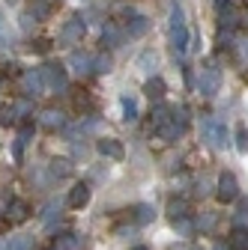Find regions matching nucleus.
I'll return each instance as SVG.
<instances>
[{
    "mask_svg": "<svg viewBox=\"0 0 248 250\" xmlns=\"http://www.w3.org/2000/svg\"><path fill=\"white\" fill-rule=\"evenodd\" d=\"M236 60H239V66H248V42H242L236 48Z\"/></svg>",
    "mask_w": 248,
    "mask_h": 250,
    "instance_id": "nucleus-38",
    "label": "nucleus"
},
{
    "mask_svg": "<svg viewBox=\"0 0 248 250\" xmlns=\"http://www.w3.org/2000/svg\"><path fill=\"white\" fill-rule=\"evenodd\" d=\"M72 173V164L66 161V158H57V161H51V176H57V179H66Z\"/></svg>",
    "mask_w": 248,
    "mask_h": 250,
    "instance_id": "nucleus-26",
    "label": "nucleus"
},
{
    "mask_svg": "<svg viewBox=\"0 0 248 250\" xmlns=\"http://www.w3.org/2000/svg\"><path fill=\"white\" fill-rule=\"evenodd\" d=\"M242 24H245V27H248V9H245V12H242Z\"/></svg>",
    "mask_w": 248,
    "mask_h": 250,
    "instance_id": "nucleus-42",
    "label": "nucleus"
},
{
    "mask_svg": "<svg viewBox=\"0 0 248 250\" xmlns=\"http://www.w3.org/2000/svg\"><path fill=\"white\" fill-rule=\"evenodd\" d=\"M171 122V107L168 104H156V107H152V128H162V125H168Z\"/></svg>",
    "mask_w": 248,
    "mask_h": 250,
    "instance_id": "nucleus-18",
    "label": "nucleus"
},
{
    "mask_svg": "<svg viewBox=\"0 0 248 250\" xmlns=\"http://www.w3.org/2000/svg\"><path fill=\"white\" fill-rule=\"evenodd\" d=\"M30 137H33V122H24L21 125V131H18V140L12 146V155H15V161H21V155H24V146L30 143Z\"/></svg>",
    "mask_w": 248,
    "mask_h": 250,
    "instance_id": "nucleus-10",
    "label": "nucleus"
},
{
    "mask_svg": "<svg viewBox=\"0 0 248 250\" xmlns=\"http://www.w3.org/2000/svg\"><path fill=\"white\" fill-rule=\"evenodd\" d=\"M159 137H162V140H168V143H174L176 137H182V131L176 128L174 122H168V125H162V128H159Z\"/></svg>",
    "mask_w": 248,
    "mask_h": 250,
    "instance_id": "nucleus-30",
    "label": "nucleus"
},
{
    "mask_svg": "<svg viewBox=\"0 0 248 250\" xmlns=\"http://www.w3.org/2000/svg\"><path fill=\"white\" fill-rule=\"evenodd\" d=\"M135 250H147V247H144V244H138V247H135Z\"/></svg>",
    "mask_w": 248,
    "mask_h": 250,
    "instance_id": "nucleus-44",
    "label": "nucleus"
},
{
    "mask_svg": "<svg viewBox=\"0 0 248 250\" xmlns=\"http://www.w3.org/2000/svg\"><path fill=\"white\" fill-rule=\"evenodd\" d=\"M15 122H18V107L15 104L0 107V125H15Z\"/></svg>",
    "mask_w": 248,
    "mask_h": 250,
    "instance_id": "nucleus-27",
    "label": "nucleus"
},
{
    "mask_svg": "<svg viewBox=\"0 0 248 250\" xmlns=\"http://www.w3.org/2000/svg\"><path fill=\"white\" fill-rule=\"evenodd\" d=\"M168 211H171V217L176 221V217H185V214H189V206H185V200H171Z\"/></svg>",
    "mask_w": 248,
    "mask_h": 250,
    "instance_id": "nucleus-31",
    "label": "nucleus"
},
{
    "mask_svg": "<svg viewBox=\"0 0 248 250\" xmlns=\"http://www.w3.org/2000/svg\"><path fill=\"white\" fill-rule=\"evenodd\" d=\"M212 224H215V214H212V211H206L200 221H198V227H200L203 232H209V229H212Z\"/></svg>",
    "mask_w": 248,
    "mask_h": 250,
    "instance_id": "nucleus-34",
    "label": "nucleus"
},
{
    "mask_svg": "<svg viewBox=\"0 0 248 250\" xmlns=\"http://www.w3.org/2000/svg\"><path fill=\"white\" fill-rule=\"evenodd\" d=\"M215 197H219L222 203H233L239 197V182L233 173H222L219 176V191H215Z\"/></svg>",
    "mask_w": 248,
    "mask_h": 250,
    "instance_id": "nucleus-7",
    "label": "nucleus"
},
{
    "mask_svg": "<svg viewBox=\"0 0 248 250\" xmlns=\"http://www.w3.org/2000/svg\"><path fill=\"white\" fill-rule=\"evenodd\" d=\"M27 217H30L27 203H24V200H12V203H9V221H12V224H21V221H27Z\"/></svg>",
    "mask_w": 248,
    "mask_h": 250,
    "instance_id": "nucleus-15",
    "label": "nucleus"
},
{
    "mask_svg": "<svg viewBox=\"0 0 248 250\" xmlns=\"http://www.w3.org/2000/svg\"><path fill=\"white\" fill-rule=\"evenodd\" d=\"M93 72H99V75L111 72V57L108 54H96V57H93Z\"/></svg>",
    "mask_w": 248,
    "mask_h": 250,
    "instance_id": "nucleus-28",
    "label": "nucleus"
},
{
    "mask_svg": "<svg viewBox=\"0 0 248 250\" xmlns=\"http://www.w3.org/2000/svg\"><path fill=\"white\" fill-rule=\"evenodd\" d=\"M147 30H149V18L147 15H129V24H126V33L129 36H144L147 33Z\"/></svg>",
    "mask_w": 248,
    "mask_h": 250,
    "instance_id": "nucleus-13",
    "label": "nucleus"
},
{
    "mask_svg": "<svg viewBox=\"0 0 248 250\" xmlns=\"http://www.w3.org/2000/svg\"><path fill=\"white\" fill-rule=\"evenodd\" d=\"M39 72H42V83H45V89H51V92H66L69 78H66V69L60 66V62H45Z\"/></svg>",
    "mask_w": 248,
    "mask_h": 250,
    "instance_id": "nucleus-2",
    "label": "nucleus"
},
{
    "mask_svg": "<svg viewBox=\"0 0 248 250\" xmlns=\"http://www.w3.org/2000/svg\"><path fill=\"white\" fill-rule=\"evenodd\" d=\"M215 3H219V9H227V6H230V0H215Z\"/></svg>",
    "mask_w": 248,
    "mask_h": 250,
    "instance_id": "nucleus-41",
    "label": "nucleus"
},
{
    "mask_svg": "<svg viewBox=\"0 0 248 250\" xmlns=\"http://www.w3.org/2000/svg\"><path fill=\"white\" fill-rule=\"evenodd\" d=\"M33 247H36L33 235H15V238H9V244H6V250H33Z\"/></svg>",
    "mask_w": 248,
    "mask_h": 250,
    "instance_id": "nucleus-22",
    "label": "nucleus"
},
{
    "mask_svg": "<svg viewBox=\"0 0 248 250\" xmlns=\"http://www.w3.org/2000/svg\"><path fill=\"white\" fill-rule=\"evenodd\" d=\"M212 250H230V247H224V244H215V247H212Z\"/></svg>",
    "mask_w": 248,
    "mask_h": 250,
    "instance_id": "nucleus-43",
    "label": "nucleus"
},
{
    "mask_svg": "<svg viewBox=\"0 0 248 250\" xmlns=\"http://www.w3.org/2000/svg\"><path fill=\"white\" fill-rule=\"evenodd\" d=\"M200 134H203V140H206L212 149H224V146H227V128H224V122L212 119V116H206V119L200 122Z\"/></svg>",
    "mask_w": 248,
    "mask_h": 250,
    "instance_id": "nucleus-3",
    "label": "nucleus"
},
{
    "mask_svg": "<svg viewBox=\"0 0 248 250\" xmlns=\"http://www.w3.org/2000/svg\"><path fill=\"white\" fill-rule=\"evenodd\" d=\"M236 149L239 152H248V125H236Z\"/></svg>",
    "mask_w": 248,
    "mask_h": 250,
    "instance_id": "nucleus-32",
    "label": "nucleus"
},
{
    "mask_svg": "<svg viewBox=\"0 0 248 250\" xmlns=\"http://www.w3.org/2000/svg\"><path fill=\"white\" fill-rule=\"evenodd\" d=\"M222 86V72L212 66V62H206V66L200 69L198 75V89H200V96H215Z\"/></svg>",
    "mask_w": 248,
    "mask_h": 250,
    "instance_id": "nucleus-4",
    "label": "nucleus"
},
{
    "mask_svg": "<svg viewBox=\"0 0 248 250\" xmlns=\"http://www.w3.org/2000/svg\"><path fill=\"white\" fill-rule=\"evenodd\" d=\"M75 107H78L81 113H87V110L93 107V99L87 96V92H81V96H75Z\"/></svg>",
    "mask_w": 248,
    "mask_h": 250,
    "instance_id": "nucleus-33",
    "label": "nucleus"
},
{
    "mask_svg": "<svg viewBox=\"0 0 248 250\" xmlns=\"http://www.w3.org/2000/svg\"><path fill=\"white\" fill-rule=\"evenodd\" d=\"M135 221L144 227V224H152V221H156V208H152V206H147V203H141L138 208H135Z\"/></svg>",
    "mask_w": 248,
    "mask_h": 250,
    "instance_id": "nucleus-21",
    "label": "nucleus"
},
{
    "mask_svg": "<svg viewBox=\"0 0 248 250\" xmlns=\"http://www.w3.org/2000/svg\"><path fill=\"white\" fill-rule=\"evenodd\" d=\"M84 30H87L84 18H81V15H72V18L63 24V30H60V45H66V48L78 45V42H81V36H84Z\"/></svg>",
    "mask_w": 248,
    "mask_h": 250,
    "instance_id": "nucleus-5",
    "label": "nucleus"
},
{
    "mask_svg": "<svg viewBox=\"0 0 248 250\" xmlns=\"http://www.w3.org/2000/svg\"><path fill=\"white\" fill-rule=\"evenodd\" d=\"M171 45L176 54H185L192 45V33H189V27H185V15L179 6L171 9Z\"/></svg>",
    "mask_w": 248,
    "mask_h": 250,
    "instance_id": "nucleus-1",
    "label": "nucleus"
},
{
    "mask_svg": "<svg viewBox=\"0 0 248 250\" xmlns=\"http://www.w3.org/2000/svg\"><path fill=\"white\" fill-rule=\"evenodd\" d=\"M230 247H233V250H248V229L236 227L233 235H230Z\"/></svg>",
    "mask_w": 248,
    "mask_h": 250,
    "instance_id": "nucleus-24",
    "label": "nucleus"
},
{
    "mask_svg": "<svg viewBox=\"0 0 248 250\" xmlns=\"http://www.w3.org/2000/svg\"><path fill=\"white\" fill-rule=\"evenodd\" d=\"M123 39H126V33H120L117 27H105L102 30V45H108V48H120Z\"/></svg>",
    "mask_w": 248,
    "mask_h": 250,
    "instance_id": "nucleus-16",
    "label": "nucleus"
},
{
    "mask_svg": "<svg viewBox=\"0 0 248 250\" xmlns=\"http://www.w3.org/2000/svg\"><path fill=\"white\" fill-rule=\"evenodd\" d=\"M242 21V15L233 9V6H227V9H222V15H219V24H222V30H233L236 24Z\"/></svg>",
    "mask_w": 248,
    "mask_h": 250,
    "instance_id": "nucleus-17",
    "label": "nucleus"
},
{
    "mask_svg": "<svg viewBox=\"0 0 248 250\" xmlns=\"http://www.w3.org/2000/svg\"><path fill=\"white\" fill-rule=\"evenodd\" d=\"M174 229H176L179 235H185V238L195 235V224L189 221V217H176V221H174Z\"/></svg>",
    "mask_w": 248,
    "mask_h": 250,
    "instance_id": "nucleus-29",
    "label": "nucleus"
},
{
    "mask_svg": "<svg viewBox=\"0 0 248 250\" xmlns=\"http://www.w3.org/2000/svg\"><path fill=\"white\" fill-rule=\"evenodd\" d=\"M144 92H147V99H152V102H162V96H165V81H162L159 75L147 78V83H144Z\"/></svg>",
    "mask_w": 248,
    "mask_h": 250,
    "instance_id": "nucleus-11",
    "label": "nucleus"
},
{
    "mask_svg": "<svg viewBox=\"0 0 248 250\" xmlns=\"http://www.w3.org/2000/svg\"><path fill=\"white\" fill-rule=\"evenodd\" d=\"M66 203H69V208H84L90 203V185L87 182H78L72 191H69V200Z\"/></svg>",
    "mask_w": 248,
    "mask_h": 250,
    "instance_id": "nucleus-9",
    "label": "nucleus"
},
{
    "mask_svg": "<svg viewBox=\"0 0 248 250\" xmlns=\"http://www.w3.org/2000/svg\"><path fill=\"white\" fill-rule=\"evenodd\" d=\"M96 149H99V155H102V158H114V161H120L123 155H126L123 143H120V140H114V137H102V140L96 143Z\"/></svg>",
    "mask_w": 248,
    "mask_h": 250,
    "instance_id": "nucleus-8",
    "label": "nucleus"
},
{
    "mask_svg": "<svg viewBox=\"0 0 248 250\" xmlns=\"http://www.w3.org/2000/svg\"><path fill=\"white\" fill-rule=\"evenodd\" d=\"M54 12V0H30V15L36 21H45Z\"/></svg>",
    "mask_w": 248,
    "mask_h": 250,
    "instance_id": "nucleus-14",
    "label": "nucleus"
},
{
    "mask_svg": "<svg viewBox=\"0 0 248 250\" xmlns=\"http://www.w3.org/2000/svg\"><path fill=\"white\" fill-rule=\"evenodd\" d=\"M120 107H123V119H126V122H135L138 119V102L132 96H123L120 99Z\"/></svg>",
    "mask_w": 248,
    "mask_h": 250,
    "instance_id": "nucleus-19",
    "label": "nucleus"
},
{
    "mask_svg": "<svg viewBox=\"0 0 248 250\" xmlns=\"http://www.w3.org/2000/svg\"><path fill=\"white\" fill-rule=\"evenodd\" d=\"M9 45V33H6V21H3V12H0V48Z\"/></svg>",
    "mask_w": 248,
    "mask_h": 250,
    "instance_id": "nucleus-39",
    "label": "nucleus"
},
{
    "mask_svg": "<svg viewBox=\"0 0 248 250\" xmlns=\"http://www.w3.org/2000/svg\"><path fill=\"white\" fill-rule=\"evenodd\" d=\"M54 214H60V203H48V206H45V211H42V221L48 224Z\"/></svg>",
    "mask_w": 248,
    "mask_h": 250,
    "instance_id": "nucleus-36",
    "label": "nucleus"
},
{
    "mask_svg": "<svg viewBox=\"0 0 248 250\" xmlns=\"http://www.w3.org/2000/svg\"><path fill=\"white\" fill-rule=\"evenodd\" d=\"M78 235L75 232H69V235H60L57 241H54V250H78Z\"/></svg>",
    "mask_w": 248,
    "mask_h": 250,
    "instance_id": "nucleus-25",
    "label": "nucleus"
},
{
    "mask_svg": "<svg viewBox=\"0 0 248 250\" xmlns=\"http://www.w3.org/2000/svg\"><path fill=\"white\" fill-rule=\"evenodd\" d=\"M156 62H159L156 51H144V54L138 57V69H144L147 75H152V69H156Z\"/></svg>",
    "mask_w": 248,
    "mask_h": 250,
    "instance_id": "nucleus-23",
    "label": "nucleus"
},
{
    "mask_svg": "<svg viewBox=\"0 0 248 250\" xmlns=\"http://www.w3.org/2000/svg\"><path fill=\"white\" fill-rule=\"evenodd\" d=\"M42 122L48 125V128H63V125H66V116L60 113V110H54V107H48V110L42 113Z\"/></svg>",
    "mask_w": 248,
    "mask_h": 250,
    "instance_id": "nucleus-20",
    "label": "nucleus"
},
{
    "mask_svg": "<svg viewBox=\"0 0 248 250\" xmlns=\"http://www.w3.org/2000/svg\"><path fill=\"white\" fill-rule=\"evenodd\" d=\"M21 92L27 99H36L45 92V83H42V72L39 69H27L24 78H21Z\"/></svg>",
    "mask_w": 248,
    "mask_h": 250,
    "instance_id": "nucleus-6",
    "label": "nucleus"
},
{
    "mask_svg": "<svg viewBox=\"0 0 248 250\" xmlns=\"http://www.w3.org/2000/svg\"><path fill=\"white\" fill-rule=\"evenodd\" d=\"M245 224H248V203H242V208L236 211V227L245 229Z\"/></svg>",
    "mask_w": 248,
    "mask_h": 250,
    "instance_id": "nucleus-37",
    "label": "nucleus"
},
{
    "mask_svg": "<svg viewBox=\"0 0 248 250\" xmlns=\"http://www.w3.org/2000/svg\"><path fill=\"white\" fill-rule=\"evenodd\" d=\"M69 66H72L78 75H87V72H93V57H90V54H81V51H72Z\"/></svg>",
    "mask_w": 248,
    "mask_h": 250,
    "instance_id": "nucleus-12",
    "label": "nucleus"
},
{
    "mask_svg": "<svg viewBox=\"0 0 248 250\" xmlns=\"http://www.w3.org/2000/svg\"><path fill=\"white\" fill-rule=\"evenodd\" d=\"M48 48H51L48 39H33V42H30V51H36V54H45Z\"/></svg>",
    "mask_w": 248,
    "mask_h": 250,
    "instance_id": "nucleus-35",
    "label": "nucleus"
},
{
    "mask_svg": "<svg viewBox=\"0 0 248 250\" xmlns=\"http://www.w3.org/2000/svg\"><path fill=\"white\" fill-rule=\"evenodd\" d=\"M230 42H233V33H230V30H222V33H219V45L222 48H233Z\"/></svg>",
    "mask_w": 248,
    "mask_h": 250,
    "instance_id": "nucleus-40",
    "label": "nucleus"
}]
</instances>
